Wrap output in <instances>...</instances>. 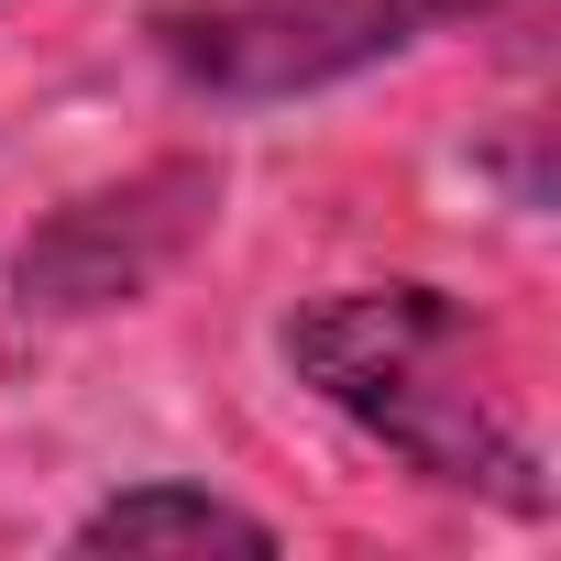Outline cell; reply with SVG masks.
Listing matches in <instances>:
<instances>
[{
    "mask_svg": "<svg viewBox=\"0 0 561 561\" xmlns=\"http://www.w3.org/2000/svg\"><path fill=\"white\" fill-rule=\"evenodd\" d=\"M275 353L320 408H342L364 440H386L419 484L484 495L506 517H550V451L517 419L495 331L451 287H331V298L287 309Z\"/></svg>",
    "mask_w": 561,
    "mask_h": 561,
    "instance_id": "obj_1",
    "label": "cell"
},
{
    "mask_svg": "<svg viewBox=\"0 0 561 561\" xmlns=\"http://www.w3.org/2000/svg\"><path fill=\"white\" fill-rule=\"evenodd\" d=\"M495 12L506 0H154L144 34L209 100H298Z\"/></svg>",
    "mask_w": 561,
    "mask_h": 561,
    "instance_id": "obj_2",
    "label": "cell"
},
{
    "mask_svg": "<svg viewBox=\"0 0 561 561\" xmlns=\"http://www.w3.org/2000/svg\"><path fill=\"white\" fill-rule=\"evenodd\" d=\"M220 220V165L209 154H154L133 165L122 187H89L67 198L23 253H12V298L34 320H89V309H122L144 298L154 275L187 264V242Z\"/></svg>",
    "mask_w": 561,
    "mask_h": 561,
    "instance_id": "obj_3",
    "label": "cell"
},
{
    "mask_svg": "<svg viewBox=\"0 0 561 561\" xmlns=\"http://www.w3.org/2000/svg\"><path fill=\"white\" fill-rule=\"evenodd\" d=\"M78 550H275V528L209 484H122L78 517Z\"/></svg>",
    "mask_w": 561,
    "mask_h": 561,
    "instance_id": "obj_4",
    "label": "cell"
}]
</instances>
